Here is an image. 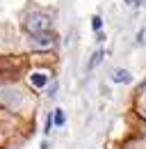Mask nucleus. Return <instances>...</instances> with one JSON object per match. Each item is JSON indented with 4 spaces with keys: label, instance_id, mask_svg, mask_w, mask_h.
Masks as SVG:
<instances>
[{
    "label": "nucleus",
    "instance_id": "8",
    "mask_svg": "<svg viewBox=\"0 0 146 149\" xmlns=\"http://www.w3.org/2000/svg\"><path fill=\"white\" fill-rule=\"evenodd\" d=\"M142 2L144 0H126V5H130V7H142Z\"/></svg>",
    "mask_w": 146,
    "mask_h": 149
},
{
    "label": "nucleus",
    "instance_id": "3",
    "mask_svg": "<svg viewBox=\"0 0 146 149\" xmlns=\"http://www.w3.org/2000/svg\"><path fill=\"white\" fill-rule=\"evenodd\" d=\"M132 80V74L128 69H114L112 71V83H121V85H128Z\"/></svg>",
    "mask_w": 146,
    "mask_h": 149
},
{
    "label": "nucleus",
    "instance_id": "2",
    "mask_svg": "<svg viewBox=\"0 0 146 149\" xmlns=\"http://www.w3.org/2000/svg\"><path fill=\"white\" fill-rule=\"evenodd\" d=\"M30 41L34 48H53L55 46V35L53 32H39V35H30Z\"/></svg>",
    "mask_w": 146,
    "mask_h": 149
},
{
    "label": "nucleus",
    "instance_id": "9",
    "mask_svg": "<svg viewBox=\"0 0 146 149\" xmlns=\"http://www.w3.org/2000/svg\"><path fill=\"white\" fill-rule=\"evenodd\" d=\"M142 87H144V90H146V80H144V85H142Z\"/></svg>",
    "mask_w": 146,
    "mask_h": 149
},
{
    "label": "nucleus",
    "instance_id": "6",
    "mask_svg": "<svg viewBox=\"0 0 146 149\" xmlns=\"http://www.w3.org/2000/svg\"><path fill=\"white\" fill-rule=\"evenodd\" d=\"M53 119H55V124H57V126H64V122H66L64 110H62V108H57V110L53 112Z\"/></svg>",
    "mask_w": 146,
    "mask_h": 149
},
{
    "label": "nucleus",
    "instance_id": "1",
    "mask_svg": "<svg viewBox=\"0 0 146 149\" xmlns=\"http://www.w3.org/2000/svg\"><path fill=\"white\" fill-rule=\"evenodd\" d=\"M23 28L30 32V35H39V32H50L53 28V19L43 12H32L28 14L25 21H23Z\"/></svg>",
    "mask_w": 146,
    "mask_h": 149
},
{
    "label": "nucleus",
    "instance_id": "4",
    "mask_svg": "<svg viewBox=\"0 0 146 149\" xmlns=\"http://www.w3.org/2000/svg\"><path fill=\"white\" fill-rule=\"evenodd\" d=\"M30 83H32L34 87H46V85H48V76L41 74V71H36V74L30 76Z\"/></svg>",
    "mask_w": 146,
    "mask_h": 149
},
{
    "label": "nucleus",
    "instance_id": "7",
    "mask_svg": "<svg viewBox=\"0 0 146 149\" xmlns=\"http://www.w3.org/2000/svg\"><path fill=\"white\" fill-rule=\"evenodd\" d=\"M91 28H94V32H101V28H103V19H101V16H94V19H91Z\"/></svg>",
    "mask_w": 146,
    "mask_h": 149
},
{
    "label": "nucleus",
    "instance_id": "5",
    "mask_svg": "<svg viewBox=\"0 0 146 149\" xmlns=\"http://www.w3.org/2000/svg\"><path fill=\"white\" fill-rule=\"evenodd\" d=\"M103 57H105V51H103V48H98V51H96V53H94V55H91V60H89V64H87V69H96V67H98V64H101V62H103Z\"/></svg>",
    "mask_w": 146,
    "mask_h": 149
}]
</instances>
